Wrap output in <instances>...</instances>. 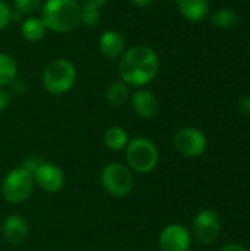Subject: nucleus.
Wrapping results in <instances>:
<instances>
[{
  "label": "nucleus",
  "instance_id": "f257e3e1",
  "mask_svg": "<svg viewBox=\"0 0 250 251\" xmlns=\"http://www.w3.org/2000/svg\"><path fill=\"white\" fill-rule=\"evenodd\" d=\"M159 71V57L149 46H134L124 51L119 60V76L131 87H144Z\"/></svg>",
  "mask_w": 250,
  "mask_h": 251
},
{
  "label": "nucleus",
  "instance_id": "f03ea898",
  "mask_svg": "<svg viewBox=\"0 0 250 251\" xmlns=\"http://www.w3.org/2000/svg\"><path fill=\"white\" fill-rule=\"evenodd\" d=\"M40 18L53 32H71L81 24V6L77 0H46Z\"/></svg>",
  "mask_w": 250,
  "mask_h": 251
},
{
  "label": "nucleus",
  "instance_id": "7ed1b4c3",
  "mask_svg": "<svg viewBox=\"0 0 250 251\" xmlns=\"http://www.w3.org/2000/svg\"><path fill=\"white\" fill-rule=\"evenodd\" d=\"M127 166L137 174H150L159 162V150L156 144L146 137H136L125 147Z\"/></svg>",
  "mask_w": 250,
  "mask_h": 251
},
{
  "label": "nucleus",
  "instance_id": "20e7f679",
  "mask_svg": "<svg viewBox=\"0 0 250 251\" xmlns=\"http://www.w3.org/2000/svg\"><path fill=\"white\" fill-rule=\"evenodd\" d=\"M77 79L75 66L66 59L52 60L43 71V87L47 93L53 96H60L68 93Z\"/></svg>",
  "mask_w": 250,
  "mask_h": 251
},
{
  "label": "nucleus",
  "instance_id": "39448f33",
  "mask_svg": "<svg viewBox=\"0 0 250 251\" xmlns=\"http://www.w3.org/2000/svg\"><path fill=\"white\" fill-rule=\"evenodd\" d=\"M34 178L29 171L18 166L6 174L1 181V196L7 203L19 204L29 199L34 191Z\"/></svg>",
  "mask_w": 250,
  "mask_h": 251
},
{
  "label": "nucleus",
  "instance_id": "423d86ee",
  "mask_svg": "<svg viewBox=\"0 0 250 251\" xmlns=\"http://www.w3.org/2000/svg\"><path fill=\"white\" fill-rule=\"evenodd\" d=\"M100 184L109 196L118 199L125 197L134 187L133 171L124 163H108L100 172Z\"/></svg>",
  "mask_w": 250,
  "mask_h": 251
},
{
  "label": "nucleus",
  "instance_id": "0eeeda50",
  "mask_svg": "<svg viewBox=\"0 0 250 251\" xmlns=\"http://www.w3.org/2000/svg\"><path fill=\"white\" fill-rule=\"evenodd\" d=\"M221 234V221L215 210L202 209L196 213L192 224V235L203 246L214 244Z\"/></svg>",
  "mask_w": 250,
  "mask_h": 251
},
{
  "label": "nucleus",
  "instance_id": "6e6552de",
  "mask_svg": "<svg viewBox=\"0 0 250 251\" xmlns=\"http://www.w3.org/2000/svg\"><path fill=\"white\" fill-rule=\"evenodd\" d=\"M172 143H174L175 150L181 156L189 157V159H194L203 154L208 146L205 134L200 129L193 128V126L178 129L172 138Z\"/></svg>",
  "mask_w": 250,
  "mask_h": 251
},
{
  "label": "nucleus",
  "instance_id": "1a4fd4ad",
  "mask_svg": "<svg viewBox=\"0 0 250 251\" xmlns=\"http://www.w3.org/2000/svg\"><path fill=\"white\" fill-rule=\"evenodd\" d=\"M34 184L44 193H59L65 185V175L62 169L50 162H41L32 174Z\"/></svg>",
  "mask_w": 250,
  "mask_h": 251
},
{
  "label": "nucleus",
  "instance_id": "9d476101",
  "mask_svg": "<svg viewBox=\"0 0 250 251\" xmlns=\"http://www.w3.org/2000/svg\"><path fill=\"white\" fill-rule=\"evenodd\" d=\"M161 251H189L192 246V234L181 224H169L159 234Z\"/></svg>",
  "mask_w": 250,
  "mask_h": 251
},
{
  "label": "nucleus",
  "instance_id": "9b49d317",
  "mask_svg": "<svg viewBox=\"0 0 250 251\" xmlns=\"http://www.w3.org/2000/svg\"><path fill=\"white\" fill-rule=\"evenodd\" d=\"M1 235L10 246H21L28 237V224L19 215H9L1 224Z\"/></svg>",
  "mask_w": 250,
  "mask_h": 251
},
{
  "label": "nucleus",
  "instance_id": "f8f14e48",
  "mask_svg": "<svg viewBox=\"0 0 250 251\" xmlns=\"http://www.w3.org/2000/svg\"><path fill=\"white\" fill-rule=\"evenodd\" d=\"M131 107L143 119H152L159 112V101L149 90H137L131 96Z\"/></svg>",
  "mask_w": 250,
  "mask_h": 251
},
{
  "label": "nucleus",
  "instance_id": "ddd939ff",
  "mask_svg": "<svg viewBox=\"0 0 250 251\" xmlns=\"http://www.w3.org/2000/svg\"><path fill=\"white\" fill-rule=\"evenodd\" d=\"M99 49L105 57L118 59L125 51V40L118 31L108 29L102 34V37L99 40Z\"/></svg>",
  "mask_w": 250,
  "mask_h": 251
},
{
  "label": "nucleus",
  "instance_id": "4468645a",
  "mask_svg": "<svg viewBox=\"0 0 250 251\" xmlns=\"http://www.w3.org/2000/svg\"><path fill=\"white\" fill-rule=\"evenodd\" d=\"M177 7L189 22H200L206 18L209 4L208 0H177Z\"/></svg>",
  "mask_w": 250,
  "mask_h": 251
},
{
  "label": "nucleus",
  "instance_id": "2eb2a0df",
  "mask_svg": "<svg viewBox=\"0 0 250 251\" xmlns=\"http://www.w3.org/2000/svg\"><path fill=\"white\" fill-rule=\"evenodd\" d=\"M46 31H47V28H46L44 22L41 21V18H38V16H28L21 24L22 37L32 43L40 41L44 37Z\"/></svg>",
  "mask_w": 250,
  "mask_h": 251
},
{
  "label": "nucleus",
  "instance_id": "dca6fc26",
  "mask_svg": "<svg viewBox=\"0 0 250 251\" xmlns=\"http://www.w3.org/2000/svg\"><path fill=\"white\" fill-rule=\"evenodd\" d=\"M130 138L128 134L124 128L121 126H111L105 131L103 134V143L105 146L112 150V151H121L125 150L127 144H128Z\"/></svg>",
  "mask_w": 250,
  "mask_h": 251
},
{
  "label": "nucleus",
  "instance_id": "f3484780",
  "mask_svg": "<svg viewBox=\"0 0 250 251\" xmlns=\"http://www.w3.org/2000/svg\"><path fill=\"white\" fill-rule=\"evenodd\" d=\"M105 99H106V103L111 107H121V106H124L130 100L128 85L125 82H122V81L111 84L108 87L106 93H105Z\"/></svg>",
  "mask_w": 250,
  "mask_h": 251
},
{
  "label": "nucleus",
  "instance_id": "a211bd4d",
  "mask_svg": "<svg viewBox=\"0 0 250 251\" xmlns=\"http://www.w3.org/2000/svg\"><path fill=\"white\" fill-rule=\"evenodd\" d=\"M211 22L217 28L230 29V28H234L239 24V15L231 7H221V9H217L211 15Z\"/></svg>",
  "mask_w": 250,
  "mask_h": 251
},
{
  "label": "nucleus",
  "instance_id": "6ab92c4d",
  "mask_svg": "<svg viewBox=\"0 0 250 251\" xmlns=\"http://www.w3.org/2000/svg\"><path fill=\"white\" fill-rule=\"evenodd\" d=\"M18 75V65L6 53H0V87L10 85Z\"/></svg>",
  "mask_w": 250,
  "mask_h": 251
},
{
  "label": "nucleus",
  "instance_id": "aec40b11",
  "mask_svg": "<svg viewBox=\"0 0 250 251\" xmlns=\"http://www.w3.org/2000/svg\"><path fill=\"white\" fill-rule=\"evenodd\" d=\"M13 6H15L13 12L19 13V15H29V16H32L37 10L41 9L43 1L41 0H15Z\"/></svg>",
  "mask_w": 250,
  "mask_h": 251
},
{
  "label": "nucleus",
  "instance_id": "412c9836",
  "mask_svg": "<svg viewBox=\"0 0 250 251\" xmlns=\"http://www.w3.org/2000/svg\"><path fill=\"white\" fill-rule=\"evenodd\" d=\"M100 21L99 9H83L81 7V24L85 26H96Z\"/></svg>",
  "mask_w": 250,
  "mask_h": 251
},
{
  "label": "nucleus",
  "instance_id": "4be33fe9",
  "mask_svg": "<svg viewBox=\"0 0 250 251\" xmlns=\"http://www.w3.org/2000/svg\"><path fill=\"white\" fill-rule=\"evenodd\" d=\"M10 21H12V10L3 0H0V31L4 29Z\"/></svg>",
  "mask_w": 250,
  "mask_h": 251
},
{
  "label": "nucleus",
  "instance_id": "5701e85b",
  "mask_svg": "<svg viewBox=\"0 0 250 251\" xmlns=\"http://www.w3.org/2000/svg\"><path fill=\"white\" fill-rule=\"evenodd\" d=\"M78 4L84 9H100L108 0H77Z\"/></svg>",
  "mask_w": 250,
  "mask_h": 251
},
{
  "label": "nucleus",
  "instance_id": "b1692460",
  "mask_svg": "<svg viewBox=\"0 0 250 251\" xmlns=\"http://www.w3.org/2000/svg\"><path fill=\"white\" fill-rule=\"evenodd\" d=\"M237 110H239L242 115L250 118V96H246V97H243V99L239 100V103H237Z\"/></svg>",
  "mask_w": 250,
  "mask_h": 251
},
{
  "label": "nucleus",
  "instance_id": "393cba45",
  "mask_svg": "<svg viewBox=\"0 0 250 251\" xmlns=\"http://www.w3.org/2000/svg\"><path fill=\"white\" fill-rule=\"evenodd\" d=\"M9 101H10V97H9V93L0 87V113L6 110V107L9 106Z\"/></svg>",
  "mask_w": 250,
  "mask_h": 251
},
{
  "label": "nucleus",
  "instance_id": "a878e982",
  "mask_svg": "<svg viewBox=\"0 0 250 251\" xmlns=\"http://www.w3.org/2000/svg\"><path fill=\"white\" fill-rule=\"evenodd\" d=\"M10 85H12V91L16 93V94H22V93H25V90H27V85H25L24 82L18 81V79H15Z\"/></svg>",
  "mask_w": 250,
  "mask_h": 251
},
{
  "label": "nucleus",
  "instance_id": "bb28decb",
  "mask_svg": "<svg viewBox=\"0 0 250 251\" xmlns=\"http://www.w3.org/2000/svg\"><path fill=\"white\" fill-rule=\"evenodd\" d=\"M220 251H248L243 246L240 244H236V243H230V244H225Z\"/></svg>",
  "mask_w": 250,
  "mask_h": 251
},
{
  "label": "nucleus",
  "instance_id": "cd10ccee",
  "mask_svg": "<svg viewBox=\"0 0 250 251\" xmlns=\"http://www.w3.org/2000/svg\"><path fill=\"white\" fill-rule=\"evenodd\" d=\"M134 6L137 7H149L150 4H153L156 0H130Z\"/></svg>",
  "mask_w": 250,
  "mask_h": 251
},
{
  "label": "nucleus",
  "instance_id": "c85d7f7f",
  "mask_svg": "<svg viewBox=\"0 0 250 251\" xmlns=\"http://www.w3.org/2000/svg\"><path fill=\"white\" fill-rule=\"evenodd\" d=\"M249 51H250V40H249Z\"/></svg>",
  "mask_w": 250,
  "mask_h": 251
}]
</instances>
